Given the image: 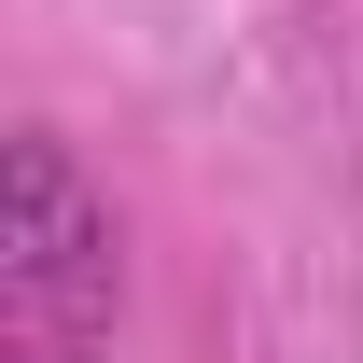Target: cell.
<instances>
[{"label":"cell","mask_w":363,"mask_h":363,"mask_svg":"<svg viewBox=\"0 0 363 363\" xmlns=\"http://www.w3.org/2000/svg\"><path fill=\"white\" fill-rule=\"evenodd\" d=\"M112 335V210H98L56 140H14L0 182V350L14 363H84Z\"/></svg>","instance_id":"cell-1"}]
</instances>
